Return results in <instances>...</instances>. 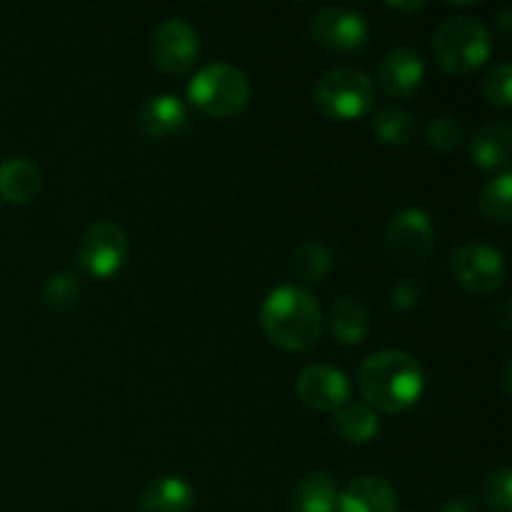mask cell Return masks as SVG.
<instances>
[{"label":"cell","instance_id":"ac0fdd59","mask_svg":"<svg viewBox=\"0 0 512 512\" xmlns=\"http://www.w3.org/2000/svg\"><path fill=\"white\" fill-rule=\"evenodd\" d=\"M328 330L340 345H360L370 330V313L358 298L343 295L333 303L328 315Z\"/></svg>","mask_w":512,"mask_h":512},{"label":"cell","instance_id":"484cf974","mask_svg":"<svg viewBox=\"0 0 512 512\" xmlns=\"http://www.w3.org/2000/svg\"><path fill=\"white\" fill-rule=\"evenodd\" d=\"M483 93L498 108H510L512 105V65L508 60L493 65L483 80Z\"/></svg>","mask_w":512,"mask_h":512},{"label":"cell","instance_id":"5bb4252c","mask_svg":"<svg viewBox=\"0 0 512 512\" xmlns=\"http://www.w3.org/2000/svg\"><path fill=\"white\" fill-rule=\"evenodd\" d=\"M338 512H398V495L388 480L363 475L338 495Z\"/></svg>","mask_w":512,"mask_h":512},{"label":"cell","instance_id":"cb8c5ba5","mask_svg":"<svg viewBox=\"0 0 512 512\" xmlns=\"http://www.w3.org/2000/svg\"><path fill=\"white\" fill-rule=\"evenodd\" d=\"M80 293H83V288H80V280L75 278V275L70 273L50 275L43 285V303L48 305L50 310H60V313H65V310L78 305Z\"/></svg>","mask_w":512,"mask_h":512},{"label":"cell","instance_id":"f1b7e54d","mask_svg":"<svg viewBox=\"0 0 512 512\" xmlns=\"http://www.w3.org/2000/svg\"><path fill=\"white\" fill-rule=\"evenodd\" d=\"M443 512H478V508H475V503L468 495H455V498H450L445 503Z\"/></svg>","mask_w":512,"mask_h":512},{"label":"cell","instance_id":"83f0119b","mask_svg":"<svg viewBox=\"0 0 512 512\" xmlns=\"http://www.w3.org/2000/svg\"><path fill=\"white\" fill-rule=\"evenodd\" d=\"M420 300H423V285H420V280L400 278L390 288V305L395 310H413L418 308Z\"/></svg>","mask_w":512,"mask_h":512},{"label":"cell","instance_id":"8992f818","mask_svg":"<svg viewBox=\"0 0 512 512\" xmlns=\"http://www.w3.org/2000/svg\"><path fill=\"white\" fill-rule=\"evenodd\" d=\"M385 248L403 268H420L435 248L433 220L420 208L400 210L385 225Z\"/></svg>","mask_w":512,"mask_h":512},{"label":"cell","instance_id":"7c38bea8","mask_svg":"<svg viewBox=\"0 0 512 512\" xmlns=\"http://www.w3.org/2000/svg\"><path fill=\"white\" fill-rule=\"evenodd\" d=\"M378 80L385 93L393 95V98H413L425 80L423 55L418 50L408 48V45H398V48L388 50L380 60Z\"/></svg>","mask_w":512,"mask_h":512},{"label":"cell","instance_id":"44dd1931","mask_svg":"<svg viewBox=\"0 0 512 512\" xmlns=\"http://www.w3.org/2000/svg\"><path fill=\"white\" fill-rule=\"evenodd\" d=\"M330 268H333V250L320 240H305L293 250V258H290V270L303 283H318L328 275Z\"/></svg>","mask_w":512,"mask_h":512},{"label":"cell","instance_id":"4fadbf2b","mask_svg":"<svg viewBox=\"0 0 512 512\" xmlns=\"http://www.w3.org/2000/svg\"><path fill=\"white\" fill-rule=\"evenodd\" d=\"M138 125L148 138H175L188 128V105L178 95H153L140 108Z\"/></svg>","mask_w":512,"mask_h":512},{"label":"cell","instance_id":"9c48e42d","mask_svg":"<svg viewBox=\"0 0 512 512\" xmlns=\"http://www.w3.org/2000/svg\"><path fill=\"white\" fill-rule=\"evenodd\" d=\"M310 30H313L315 43L338 55L358 53L368 45L370 38V28L363 15L343 5H328L318 10L310 20Z\"/></svg>","mask_w":512,"mask_h":512},{"label":"cell","instance_id":"5b68a950","mask_svg":"<svg viewBox=\"0 0 512 512\" xmlns=\"http://www.w3.org/2000/svg\"><path fill=\"white\" fill-rule=\"evenodd\" d=\"M375 100V85L365 70L340 65L328 70L315 85V105L330 120H358L368 115Z\"/></svg>","mask_w":512,"mask_h":512},{"label":"cell","instance_id":"d6986e66","mask_svg":"<svg viewBox=\"0 0 512 512\" xmlns=\"http://www.w3.org/2000/svg\"><path fill=\"white\" fill-rule=\"evenodd\" d=\"M338 488L323 470L308 473L293 493L295 512H338Z\"/></svg>","mask_w":512,"mask_h":512},{"label":"cell","instance_id":"4dcf8cb0","mask_svg":"<svg viewBox=\"0 0 512 512\" xmlns=\"http://www.w3.org/2000/svg\"><path fill=\"white\" fill-rule=\"evenodd\" d=\"M388 8H393V10H420V8H423V3H390Z\"/></svg>","mask_w":512,"mask_h":512},{"label":"cell","instance_id":"9a60e30c","mask_svg":"<svg viewBox=\"0 0 512 512\" xmlns=\"http://www.w3.org/2000/svg\"><path fill=\"white\" fill-rule=\"evenodd\" d=\"M468 153L478 168L508 173L512 160V130L503 123L480 125L470 138Z\"/></svg>","mask_w":512,"mask_h":512},{"label":"cell","instance_id":"52a82bcc","mask_svg":"<svg viewBox=\"0 0 512 512\" xmlns=\"http://www.w3.org/2000/svg\"><path fill=\"white\" fill-rule=\"evenodd\" d=\"M450 270L465 290L490 295L505 283L503 253L483 240H465L450 253Z\"/></svg>","mask_w":512,"mask_h":512},{"label":"cell","instance_id":"d4e9b609","mask_svg":"<svg viewBox=\"0 0 512 512\" xmlns=\"http://www.w3.org/2000/svg\"><path fill=\"white\" fill-rule=\"evenodd\" d=\"M425 138H428L430 148H435L438 153H450V150L460 148L465 133L463 125H460V120L455 115H438V118L428 123Z\"/></svg>","mask_w":512,"mask_h":512},{"label":"cell","instance_id":"277c9868","mask_svg":"<svg viewBox=\"0 0 512 512\" xmlns=\"http://www.w3.org/2000/svg\"><path fill=\"white\" fill-rule=\"evenodd\" d=\"M188 98L210 118H233L250 100V80L238 65L210 63L188 83Z\"/></svg>","mask_w":512,"mask_h":512},{"label":"cell","instance_id":"ba28073f","mask_svg":"<svg viewBox=\"0 0 512 512\" xmlns=\"http://www.w3.org/2000/svg\"><path fill=\"white\" fill-rule=\"evenodd\" d=\"M128 235L118 223L100 220L90 225L78 245V260L83 270L93 278H110L120 273V268L128 260Z\"/></svg>","mask_w":512,"mask_h":512},{"label":"cell","instance_id":"7402d4cb","mask_svg":"<svg viewBox=\"0 0 512 512\" xmlns=\"http://www.w3.org/2000/svg\"><path fill=\"white\" fill-rule=\"evenodd\" d=\"M478 210L490 223L505 225L512 218V175L500 173L478 195Z\"/></svg>","mask_w":512,"mask_h":512},{"label":"cell","instance_id":"6da1fadb","mask_svg":"<svg viewBox=\"0 0 512 512\" xmlns=\"http://www.w3.org/2000/svg\"><path fill=\"white\" fill-rule=\"evenodd\" d=\"M360 393L368 408L380 413H405L418 405L425 375L418 360L403 350H378L360 365Z\"/></svg>","mask_w":512,"mask_h":512},{"label":"cell","instance_id":"8fae6325","mask_svg":"<svg viewBox=\"0 0 512 512\" xmlns=\"http://www.w3.org/2000/svg\"><path fill=\"white\" fill-rule=\"evenodd\" d=\"M350 383L333 365H308L298 378V398L318 413H333L348 403Z\"/></svg>","mask_w":512,"mask_h":512},{"label":"cell","instance_id":"ffe728a7","mask_svg":"<svg viewBox=\"0 0 512 512\" xmlns=\"http://www.w3.org/2000/svg\"><path fill=\"white\" fill-rule=\"evenodd\" d=\"M333 428L345 443L365 445L380 433V420L378 413L368 405H343L340 410H335Z\"/></svg>","mask_w":512,"mask_h":512},{"label":"cell","instance_id":"7a4b0ae2","mask_svg":"<svg viewBox=\"0 0 512 512\" xmlns=\"http://www.w3.org/2000/svg\"><path fill=\"white\" fill-rule=\"evenodd\" d=\"M265 335L283 350L313 348L323 333V313L313 293L300 285H280L270 290L260 308Z\"/></svg>","mask_w":512,"mask_h":512},{"label":"cell","instance_id":"3957f363","mask_svg":"<svg viewBox=\"0 0 512 512\" xmlns=\"http://www.w3.org/2000/svg\"><path fill=\"white\" fill-rule=\"evenodd\" d=\"M433 50L438 63L453 75H470L490 58V33L478 18L453 15L435 30Z\"/></svg>","mask_w":512,"mask_h":512},{"label":"cell","instance_id":"30bf717a","mask_svg":"<svg viewBox=\"0 0 512 512\" xmlns=\"http://www.w3.org/2000/svg\"><path fill=\"white\" fill-rule=\"evenodd\" d=\"M198 50V33L185 18L163 20L150 38V58L168 75L188 73L198 60Z\"/></svg>","mask_w":512,"mask_h":512},{"label":"cell","instance_id":"2e32d148","mask_svg":"<svg viewBox=\"0 0 512 512\" xmlns=\"http://www.w3.org/2000/svg\"><path fill=\"white\" fill-rule=\"evenodd\" d=\"M43 188L40 168L28 158L0 160V200L10 205H25Z\"/></svg>","mask_w":512,"mask_h":512},{"label":"cell","instance_id":"e0dca14e","mask_svg":"<svg viewBox=\"0 0 512 512\" xmlns=\"http://www.w3.org/2000/svg\"><path fill=\"white\" fill-rule=\"evenodd\" d=\"M193 505V488L183 478H175V475L153 480L140 493V510L143 512H190Z\"/></svg>","mask_w":512,"mask_h":512},{"label":"cell","instance_id":"f546056e","mask_svg":"<svg viewBox=\"0 0 512 512\" xmlns=\"http://www.w3.org/2000/svg\"><path fill=\"white\" fill-rule=\"evenodd\" d=\"M495 315H498V323L503 325V330H510V320H512V313H510V298H500L498 308H495Z\"/></svg>","mask_w":512,"mask_h":512},{"label":"cell","instance_id":"4316f807","mask_svg":"<svg viewBox=\"0 0 512 512\" xmlns=\"http://www.w3.org/2000/svg\"><path fill=\"white\" fill-rule=\"evenodd\" d=\"M485 500H488L490 508L498 512H510L512 510V470L500 468L493 475H488L483 488Z\"/></svg>","mask_w":512,"mask_h":512},{"label":"cell","instance_id":"603a6c76","mask_svg":"<svg viewBox=\"0 0 512 512\" xmlns=\"http://www.w3.org/2000/svg\"><path fill=\"white\" fill-rule=\"evenodd\" d=\"M373 130L385 145H408L418 133V118L403 108H383L373 118Z\"/></svg>","mask_w":512,"mask_h":512}]
</instances>
